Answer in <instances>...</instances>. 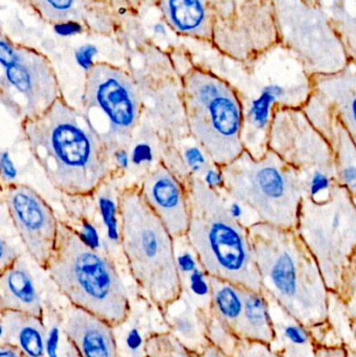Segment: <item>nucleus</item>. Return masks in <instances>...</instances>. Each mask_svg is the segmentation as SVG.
I'll use <instances>...</instances> for the list:
<instances>
[{
  "label": "nucleus",
  "mask_w": 356,
  "mask_h": 357,
  "mask_svg": "<svg viewBox=\"0 0 356 357\" xmlns=\"http://www.w3.org/2000/svg\"><path fill=\"white\" fill-rule=\"evenodd\" d=\"M27 148L56 190L69 197L93 195L114 172L113 150L85 113L64 98L20 123Z\"/></svg>",
  "instance_id": "obj_1"
},
{
  "label": "nucleus",
  "mask_w": 356,
  "mask_h": 357,
  "mask_svg": "<svg viewBox=\"0 0 356 357\" xmlns=\"http://www.w3.org/2000/svg\"><path fill=\"white\" fill-rule=\"evenodd\" d=\"M44 333L38 317L14 310L2 312L1 341L3 344L14 346L25 356H44Z\"/></svg>",
  "instance_id": "obj_24"
},
{
  "label": "nucleus",
  "mask_w": 356,
  "mask_h": 357,
  "mask_svg": "<svg viewBox=\"0 0 356 357\" xmlns=\"http://www.w3.org/2000/svg\"><path fill=\"white\" fill-rule=\"evenodd\" d=\"M45 271L75 307L110 325L121 324L129 316V295L112 260L61 220L56 249Z\"/></svg>",
  "instance_id": "obj_5"
},
{
  "label": "nucleus",
  "mask_w": 356,
  "mask_h": 357,
  "mask_svg": "<svg viewBox=\"0 0 356 357\" xmlns=\"http://www.w3.org/2000/svg\"><path fill=\"white\" fill-rule=\"evenodd\" d=\"M316 357H347L346 345H318Z\"/></svg>",
  "instance_id": "obj_30"
},
{
  "label": "nucleus",
  "mask_w": 356,
  "mask_h": 357,
  "mask_svg": "<svg viewBox=\"0 0 356 357\" xmlns=\"http://www.w3.org/2000/svg\"><path fill=\"white\" fill-rule=\"evenodd\" d=\"M0 357H26L20 350L17 349L14 346L2 343L0 348Z\"/></svg>",
  "instance_id": "obj_31"
},
{
  "label": "nucleus",
  "mask_w": 356,
  "mask_h": 357,
  "mask_svg": "<svg viewBox=\"0 0 356 357\" xmlns=\"http://www.w3.org/2000/svg\"><path fill=\"white\" fill-rule=\"evenodd\" d=\"M181 98L188 131L217 171L246 151L244 106L227 79L190 67L181 79Z\"/></svg>",
  "instance_id": "obj_7"
},
{
  "label": "nucleus",
  "mask_w": 356,
  "mask_h": 357,
  "mask_svg": "<svg viewBox=\"0 0 356 357\" xmlns=\"http://www.w3.org/2000/svg\"><path fill=\"white\" fill-rule=\"evenodd\" d=\"M249 234L263 293L311 331L327 325L332 294L297 230L256 222Z\"/></svg>",
  "instance_id": "obj_2"
},
{
  "label": "nucleus",
  "mask_w": 356,
  "mask_h": 357,
  "mask_svg": "<svg viewBox=\"0 0 356 357\" xmlns=\"http://www.w3.org/2000/svg\"><path fill=\"white\" fill-rule=\"evenodd\" d=\"M278 42L272 0H215L210 45L221 56L246 62Z\"/></svg>",
  "instance_id": "obj_14"
},
{
  "label": "nucleus",
  "mask_w": 356,
  "mask_h": 357,
  "mask_svg": "<svg viewBox=\"0 0 356 357\" xmlns=\"http://www.w3.org/2000/svg\"><path fill=\"white\" fill-rule=\"evenodd\" d=\"M64 331L83 357H117L108 323L86 310L75 306L68 312Z\"/></svg>",
  "instance_id": "obj_20"
},
{
  "label": "nucleus",
  "mask_w": 356,
  "mask_h": 357,
  "mask_svg": "<svg viewBox=\"0 0 356 357\" xmlns=\"http://www.w3.org/2000/svg\"><path fill=\"white\" fill-rule=\"evenodd\" d=\"M40 18L52 25L83 23L89 17V0H25Z\"/></svg>",
  "instance_id": "obj_27"
},
{
  "label": "nucleus",
  "mask_w": 356,
  "mask_h": 357,
  "mask_svg": "<svg viewBox=\"0 0 356 357\" xmlns=\"http://www.w3.org/2000/svg\"><path fill=\"white\" fill-rule=\"evenodd\" d=\"M140 190L171 236L186 237L190 220L187 190L164 163H158L144 176Z\"/></svg>",
  "instance_id": "obj_16"
},
{
  "label": "nucleus",
  "mask_w": 356,
  "mask_h": 357,
  "mask_svg": "<svg viewBox=\"0 0 356 357\" xmlns=\"http://www.w3.org/2000/svg\"><path fill=\"white\" fill-rule=\"evenodd\" d=\"M245 87L238 90L245 112V149L254 158L268 152V135L279 108H303L313 93V77L296 54L276 43L246 62L234 61Z\"/></svg>",
  "instance_id": "obj_4"
},
{
  "label": "nucleus",
  "mask_w": 356,
  "mask_h": 357,
  "mask_svg": "<svg viewBox=\"0 0 356 357\" xmlns=\"http://www.w3.org/2000/svg\"><path fill=\"white\" fill-rule=\"evenodd\" d=\"M1 102L19 121L35 119L63 98L58 75L47 56L1 33Z\"/></svg>",
  "instance_id": "obj_12"
},
{
  "label": "nucleus",
  "mask_w": 356,
  "mask_h": 357,
  "mask_svg": "<svg viewBox=\"0 0 356 357\" xmlns=\"http://www.w3.org/2000/svg\"><path fill=\"white\" fill-rule=\"evenodd\" d=\"M319 8L344 44L349 60L356 62V0H319Z\"/></svg>",
  "instance_id": "obj_26"
},
{
  "label": "nucleus",
  "mask_w": 356,
  "mask_h": 357,
  "mask_svg": "<svg viewBox=\"0 0 356 357\" xmlns=\"http://www.w3.org/2000/svg\"><path fill=\"white\" fill-rule=\"evenodd\" d=\"M268 149L304 178L309 197L327 199L338 183L334 150L302 108H279L274 113Z\"/></svg>",
  "instance_id": "obj_10"
},
{
  "label": "nucleus",
  "mask_w": 356,
  "mask_h": 357,
  "mask_svg": "<svg viewBox=\"0 0 356 357\" xmlns=\"http://www.w3.org/2000/svg\"><path fill=\"white\" fill-rule=\"evenodd\" d=\"M278 40L294 52L311 77L344 69L349 56L319 6L304 0H272Z\"/></svg>",
  "instance_id": "obj_11"
},
{
  "label": "nucleus",
  "mask_w": 356,
  "mask_h": 357,
  "mask_svg": "<svg viewBox=\"0 0 356 357\" xmlns=\"http://www.w3.org/2000/svg\"><path fill=\"white\" fill-rule=\"evenodd\" d=\"M311 96L339 119L356 146V62L342 70L313 77Z\"/></svg>",
  "instance_id": "obj_17"
},
{
  "label": "nucleus",
  "mask_w": 356,
  "mask_h": 357,
  "mask_svg": "<svg viewBox=\"0 0 356 357\" xmlns=\"http://www.w3.org/2000/svg\"><path fill=\"white\" fill-rule=\"evenodd\" d=\"M231 357H282L267 344L238 340Z\"/></svg>",
  "instance_id": "obj_28"
},
{
  "label": "nucleus",
  "mask_w": 356,
  "mask_h": 357,
  "mask_svg": "<svg viewBox=\"0 0 356 357\" xmlns=\"http://www.w3.org/2000/svg\"><path fill=\"white\" fill-rule=\"evenodd\" d=\"M82 100L86 113L98 112L105 119L104 139L113 151L129 146L141 113L139 90L130 73L109 63H94L86 73Z\"/></svg>",
  "instance_id": "obj_13"
},
{
  "label": "nucleus",
  "mask_w": 356,
  "mask_h": 357,
  "mask_svg": "<svg viewBox=\"0 0 356 357\" xmlns=\"http://www.w3.org/2000/svg\"><path fill=\"white\" fill-rule=\"evenodd\" d=\"M349 327H350L351 333H353L356 340V319L349 321Z\"/></svg>",
  "instance_id": "obj_33"
},
{
  "label": "nucleus",
  "mask_w": 356,
  "mask_h": 357,
  "mask_svg": "<svg viewBox=\"0 0 356 357\" xmlns=\"http://www.w3.org/2000/svg\"><path fill=\"white\" fill-rule=\"evenodd\" d=\"M309 6H319V0H304Z\"/></svg>",
  "instance_id": "obj_34"
},
{
  "label": "nucleus",
  "mask_w": 356,
  "mask_h": 357,
  "mask_svg": "<svg viewBox=\"0 0 356 357\" xmlns=\"http://www.w3.org/2000/svg\"><path fill=\"white\" fill-rule=\"evenodd\" d=\"M296 230L315 257L330 293L338 296L356 258V205L353 195L339 184L323 201L305 195Z\"/></svg>",
  "instance_id": "obj_9"
},
{
  "label": "nucleus",
  "mask_w": 356,
  "mask_h": 357,
  "mask_svg": "<svg viewBox=\"0 0 356 357\" xmlns=\"http://www.w3.org/2000/svg\"><path fill=\"white\" fill-rule=\"evenodd\" d=\"M302 110L334 150L339 185L356 197V146L348 132L311 96Z\"/></svg>",
  "instance_id": "obj_18"
},
{
  "label": "nucleus",
  "mask_w": 356,
  "mask_h": 357,
  "mask_svg": "<svg viewBox=\"0 0 356 357\" xmlns=\"http://www.w3.org/2000/svg\"><path fill=\"white\" fill-rule=\"evenodd\" d=\"M213 308L217 318L233 333L244 312V287L221 279L207 277ZM234 335V333H233Z\"/></svg>",
  "instance_id": "obj_25"
},
{
  "label": "nucleus",
  "mask_w": 356,
  "mask_h": 357,
  "mask_svg": "<svg viewBox=\"0 0 356 357\" xmlns=\"http://www.w3.org/2000/svg\"><path fill=\"white\" fill-rule=\"evenodd\" d=\"M121 241L132 277L150 301L167 306L182 294V280L171 233L154 213L140 187L118 195Z\"/></svg>",
  "instance_id": "obj_6"
},
{
  "label": "nucleus",
  "mask_w": 356,
  "mask_h": 357,
  "mask_svg": "<svg viewBox=\"0 0 356 357\" xmlns=\"http://www.w3.org/2000/svg\"><path fill=\"white\" fill-rule=\"evenodd\" d=\"M1 199L25 251L45 270L58 241L60 220L54 210L33 187L20 183L2 184Z\"/></svg>",
  "instance_id": "obj_15"
},
{
  "label": "nucleus",
  "mask_w": 356,
  "mask_h": 357,
  "mask_svg": "<svg viewBox=\"0 0 356 357\" xmlns=\"http://www.w3.org/2000/svg\"><path fill=\"white\" fill-rule=\"evenodd\" d=\"M226 195L256 216L257 222L284 230H296L301 203L309 195L297 169L268 150L256 159L245 151L219 169Z\"/></svg>",
  "instance_id": "obj_8"
},
{
  "label": "nucleus",
  "mask_w": 356,
  "mask_h": 357,
  "mask_svg": "<svg viewBox=\"0 0 356 357\" xmlns=\"http://www.w3.org/2000/svg\"><path fill=\"white\" fill-rule=\"evenodd\" d=\"M347 357H356V343L355 345L346 346Z\"/></svg>",
  "instance_id": "obj_32"
},
{
  "label": "nucleus",
  "mask_w": 356,
  "mask_h": 357,
  "mask_svg": "<svg viewBox=\"0 0 356 357\" xmlns=\"http://www.w3.org/2000/svg\"><path fill=\"white\" fill-rule=\"evenodd\" d=\"M245 305L242 318L234 328L238 340L271 345L275 340L271 303L263 291L245 289Z\"/></svg>",
  "instance_id": "obj_22"
},
{
  "label": "nucleus",
  "mask_w": 356,
  "mask_h": 357,
  "mask_svg": "<svg viewBox=\"0 0 356 357\" xmlns=\"http://www.w3.org/2000/svg\"><path fill=\"white\" fill-rule=\"evenodd\" d=\"M270 303L275 328V340L272 347L282 357H316L319 344L313 333L271 300Z\"/></svg>",
  "instance_id": "obj_23"
},
{
  "label": "nucleus",
  "mask_w": 356,
  "mask_h": 357,
  "mask_svg": "<svg viewBox=\"0 0 356 357\" xmlns=\"http://www.w3.org/2000/svg\"><path fill=\"white\" fill-rule=\"evenodd\" d=\"M353 201H355V205H356V197H353Z\"/></svg>",
  "instance_id": "obj_35"
},
{
  "label": "nucleus",
  "mask_w": 356,
  "mask_h": 357,
  "mask_svg": "<svg viewBox=\"0 0 356 357\" xmlns=\"http://www.w3.org/2000/svg\"><path fill=\"white\" fill-rule=\"evenodd\" d=\"M185 186L190 211L186 238L205 274L263 291L249 226L240 222L212 185L192 176Z\"/></svg>",
  "instance_id": "obj_3"
},
{
  "label": "nucleus",
  "mask_w": 356,
  "mask_h": 357,
  "mask_svg": "<svg viewBox=\"0 0 356 357\" xmlns=\"http://www.w3.org/2000/svg\"><path fill=\"white\" fill-rule=\"evenodd\" d=\"M109 8L117 14H139L144 8L158 6L159 0H106Z\"/></svg>",
  "instance_id": "obj_29"
},
{
  "label": "nucleus",
  "mask_w": 356,
  "mask_h": 357,
  "mask_svg": "<svg viewBox=\"0 0 356 357\" xmlns=\"http://www.w3.org/2000/svg\"><path fill=\"white\" fill-rule=\"evenodd\" d=\"M215 0H159L158 6L171 31L183 37L211 43Z\"/></svg>",
  "instance_id": "obj_19"
},
{
  "label": "nucleus",
  "mask_w": 356,
  "mask_h": 357,
  "mask_svg": "<svg viewBox=\"0 0 356 357\" xmlns=\"http://www.w3.org/2000/svg\"><path fill=\"white\" fill-rule=\"evenodd\" d=\"M0 299L2 312L14 310L38 318L41 316V298L26 262L21 258L1 271Z\"/></svg>",
  "instance_id": "obj_21"
}]
</instances>
